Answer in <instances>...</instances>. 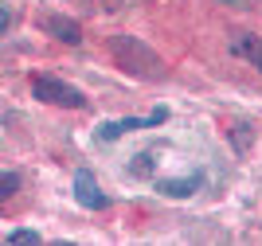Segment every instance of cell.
<instances>
[{"label": "cell", "mask_w": 262, "mask_h": 246, "mask_svg": "<svg viewBox=\"0 0 262 246\" xmlns=\"http://www.w3.org/2000/svg\"><path fill=\"white\" fill-rule=\"evenodd\" d=\"M110 55H114V63L133 78H145V82L164 78L161 55H157L149 43H141L137 35H114V39H110Z\"/></svg>", "instance_id": "cell-1"}, {"label": "cell", "mask_w": 262, "mask_h": 246, "mask_svg": "<svg viewBox=\"0 0 262 246\" xmlns=\"http://www.w3.org/2000/svg\"><path fill=\"white\" fill-rule=\"evenodd\" d=\"M32 94L47 106H63V109H82L86 106V94L78 90V86L63 82V78H51V75H39L32 78Z\"/></svg>", "instance_id": "cell-2"}, {"label": "cell", "mask_w": 262, "mask_h": 246, "mask_svg": "<svg viewBox=\"0 0 262 246\" xmlns=\"http://www.w3.org/2000/svg\"><path fill=\"white\" fill-rule=\"evenodd\" d=\"M168 121V109L157 106L149 118H121V121H102L98 125V141H118L121 133H133V129H157Z\"/></svg>", "instance_id": "cell-3"}, {"label": "cell", "mask_w": 262, "mask_h": 246, "mask_svg": "<svg viewBox=\"0 0 262 246\" xmlns=\"http://www.w3.org/2000/svg\"><path fill=\"white\" fill-rule=\"evenodd\" d=\"M75 199H78V207H86V211H106L110 207V195L98 188V180H94L90 168L75 172Z\"/></svg>", "instance_id": "cell-4"}, {"label": "cell", "mask_w": 262, "mask_h": 246, "mask_svg": "<svg viewBox=\"0 0 262 246\" xmlns=\"http://www.w3.org/2000/svg\"><path fill=\"white\" fill-rule=\"evenodd\" d=\"M153 188L168 199H188L204 188V172H192V176H172V180H153Z\"/></svg>", "instance_id": "cell-5"}, {"label": "cell", "mask_w": 262, "mask_h": 246, "mask_svg": "<svg viewBox=\"0 0 262 246\" xmlns=\"http://www.w3.org/2000/svg\"><path fill=\"white\" fill-rule=\"evenodd\" d=\"M43 32H51L55 39L67 43V47H78V43H82V28H78V20H71V16H47Z\"/></svg>", "instance_id": "cell-6"}, {"label": "cell", "mask_w": 262, "mask_h": 246, "mask_svg": "<svg viewBox=\"0 0 262 246\" xmlns=\"http://www.w3.org/2000/svg\"><path fill=\"white\" fill-rule=\"evenodd\" d=\"M235 55H243L251 66L262 71V35H239L235 39Z\"/></svg>", "instance_id": "cell-7"}, {"label": "cell", "mask_w": 262, "mask_h": 246, "mask_svg": "<svg viewBox=\"0 0 262 246\" xmlns=\"http://www.w3.org/2000/svg\"><path fill=\"white\" fill-rule=\"evenodd\" d=\"M20 188H24L20 172H0V204H4V199H12Z\"/></svg>", "instance_id": "cell-8"}, {"label": "cell", "mask_w": 262, "mask_h": 246, "mask_svg": "<svg viewBox=\"0 0 262 246\" xmlns=\"http://www.w3.org/2000/svg\"><path fill=\"white\" fill-rule=\"evenodd\" d=\"M149 168H153V152H141V156L133 161V172H137V176H149Z\"/></svg>", "instance_id": "cell-9"}, {"label": "cell", "mask_w": 262, "mask_h": 246, "mask_svg": "<svg viewBox=\"0 0 262 246\" xmlns=\"http://www.w3.org/2000/svg\"><path fill=\"white\" fill-rule=\"evenodd\" d=\"M8 242H39V231H12Z\"/></svg>", "instance_id": "cell-10"}, {"label": "cell", "mask_w": 262, "mask_h": 246, "mask_svg": "<svg viewBox=\"0 0 262 246\" xmlns=\"http://www.w3.org/2000/svg\"><path fill=\"white\" fill-rule=\"evenodd\" d=\"M8 24H12V12H8V4H4V0H0V35L8 32Z\"/></svg>", "instance_id": "cell-11"}]
</instances>
